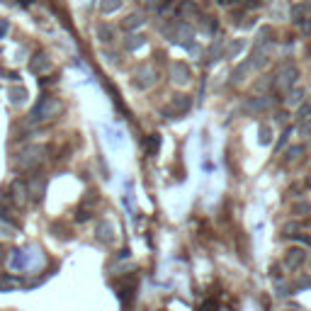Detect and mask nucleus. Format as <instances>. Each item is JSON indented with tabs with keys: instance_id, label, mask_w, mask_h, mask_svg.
I'll return each instance as SVG.
<instances>
[{
	"instance_id": "f257e3e1",
	"label": "nucleus",
	"mask_w": 311,
	"mask_h": 311,
	"mask_svg": "<svg viewBox=\"0 0 311 311\" xmlns=\"http://www.w3.org/2000/svg\"><path fill=\"white\" fill-rule=\"evenodd\" d=\"M61 100L58 97H42L39 100V105L32 110V114H29V119L32 122H42V119H51V117H56L58 112H61Z\"/></svg>"
},
{
	"instance_id": "f03ea898",
	"label": "nucleus",
	"mask_w": 311,
	"mask_h": 311,
	"mask_svg": "<svg viewBox=\"0 0 311 311\" xmlns=\"http://www.w3.org/2000/svg\"><path fill=\"white\" fill-rule=\"evenodd\" d=\"M42 153H44V146H29V148H25L22 153H20V158H17V166L20 168H34L39 161H42Z\"/></svg>"
},
{
	"instance_id": "7ed1b4c3",
	"label": "nucleus",
	"mask_w": 311,
	"mask_h": 311,
	"mask_svg": "<svg viewBox=\"0 0 311 311\" xmlns=\"http://www.w3.org/2000/svg\"><path fill=\"white\" fill-rule=\"evenodd\" d=\"M297 78H299V71L294 66H282L277 78H275V88L277 90H292V85L297 83Z\"/></svg>"
},
{
	"instance_id": "20e7f679",
	"label": "nucleus",
	"mask_w": 311,
	"mask_h": 311,
	"mask_svg": "<svg viewBox=\"0 0 311 311\" xmlns=\"http://www.w3.org/2000/svg\"><path fill=\"white\" fill-rule=\"evenodd\" d=\"M304 263H307V251H304V248H299V246H292V248L284 253V267H287V270H292V272H294V270H299Z\"/></svg>"
},
{
	"instance_id": "39448f33",
	"label": "nucleus",
	"mask_w": 311,
	"mask_h": 311,
	"mask_svg": "<svg viewBox=\"0 0 311 311\" xmlns=\"http://www.w3.org/2000/svg\"><path fill=\"white\" fill-rule=\"evenodd\" d=\"M156 81H158V76H156V71H153L151 66H141V68L134 73V85H136L139 90H148Z\"/></svg>"
},
{
	"instance_id": "423d86ee",
	"label": "nucleus",
	"mask_w": 311,
	"mask_h": 311,
	"mask_svg": "<svg viewBox=\"0 0 311 311\" xmlns=\"http://www.w3.org/2000/svg\"><path fill=\"white\" fill-rule=\"evenodd\" d=\"M51 68V61L46 54H37V56L29 61V71L34 73V76H42V73H46Z\"/></svg>"
},
{
	"instance_id": "0eeeda50",
	"label": "nucleus",
	"mask_w": 311,
	"mask_h": 311,
	"mask_svg": "<svg viewBox=\"0 0 311 311\" xmlns=\"http://www.w3.org/2000/svg\"><path fill=\"white\" fill-rule=\"evenodd\" d=\"M170 73H173V81H178V83H187L190 78H192V71H190V66L187 63H173V68H170Z\"/></svg>"
},
{
	"instance_id": "6e6552de",
	"label": "nucleus",
	"mask_w": 311,
	"mask_h": 311,
	"mask_svg": "<svg viewBox=\"0 0 311 311\" xmlns=\"http://www.w3.org/2000/svg\"><path fill=\"white\" fill-rule=\"evenodd\" d=\"M190 107H192V100H190L187 95H175L173 102H170V110L175 114H185Z\"/></svg>"
},
{
	"instance_id": "1a4fd4ad",
	"label": "nucleus",
	"mask_w": 311,
	"mask_h": 311,
	"mask_svg": "<svg viewBox=\"0 0 311 311\" xmlns=\"http://www.w3.org/2000/svg\"><path fill=\"white\" fill-rule=\"evenodd\" d=\"M95 233H97V238H100L102 243H112L114 241V226L110 222H100L97 228H95Z\"/></svg>"
},
{
	"instance_id": "9d476101",
	"label": "nucleus",
	"mask_w": 311,
	"mask_h": 311,
	"mask_svg": "<svg viewBox=\"0 0 311 311\" xmlns=\"http://www.w3.org/2000/svg\"><path fill=\"white\" fill-rule=\"evenodd\" d=\"M302 102H304V88H294V90H289V95H287V105L297 107V105H302Z\"/></svg>"
},
{
	"instance_id": "9b49d317",
	"label": "nucleus",
	"mask_w": 311,
	"mask_h": 311,
	"mask_svg": "<svg viewBox=\"0 0 311 311\" xmlns=\"http://www.w3.org/2000/svg\"><path fill=\"white\" fill-rule=\"evenodd\" d=\"M119 7H122V0H100V12L102 15H112Z\"/></svg>"
},
{
	"instance_id": "f8f14e48",
	"label": "nucleus",
	"mask_w": 311,
	"mask_h": 311,
	"mask_svg": "<svg viewBox=\"0 0 311 311\" xmlns=\"http://www.w3.org/2000/svg\"><path fill=\"white\" fill-rule=\"evenodd\" d=\"M253 68V61H246V63H241L236 71H233V81L236 83H241V81H246V73Z\"/></svg>"
},
{
	"instance_id": "ddd939ff",
	"label": "nucleus",
	"mask_w": 311,
	"mask_h": 311,
	"mask_svg": "<svg viewBox=\"0 0 311 311\" xmlns=\"http://www.w3.org/2000/svg\"><path fill=\"white\" fill-rule=\"evenodd\" d=\"M27 192L32 195V199H42V192H44V182L42 180H32L27 185Z\"/></svg>"
},
{
	"instance_id": "4468645a",
	"label": "nucleus",
	"mask_w": 311,
	"mask_h": 311,
	"mask_svg": "<svg viewBox=\"0 0 311 311\" xmlns=\"http://www.w3.org/2000/svg\"><path fill=\"white\" fill-rule=\"evenodd\" d=\"M158 146H161V136H158V134H151V136L146 139V153H148V156H156Z\"/></svg>"
},
{
	"instance_id": "2eb2a0df",
	"label": "nucleus",
	"mask_w": 311,
	"mask_h": 311,
	"mask_svg": "<svg viewBox=\"0 0 311 311\" xmlns=\"http://www.w3.org/2000/svg\"><path fill=\"white\" fill-rule=\"evenodd\" d=\"M304 15H307V7H304V5H294V7H292V22H294V25H302V22H304Z\"/></svg>"
},
{
	"instance_id": "dca6fc26",
	"label": "nucleus",
	"mask_w": 311,
	"mask_h": 311,
	"mask_svg": "<svg viewBox=\"0 0 311 311\" xmlns=\"http://www.w3.org/2000/svg\"><path fill=\"white\" fill-rule=\"evenodd\" d=\"M302 153H304V146H292L289 151H287V163H294V161H299L302 158Z\"/></svg>"
},
{
	"instance_id": "f3484780",
	"label": "nucleus",
	"mask_w": 311,
	"mask_h": 311,
	"mask_svg": "<svg viewBox=\"0 0 311 311\" xmlns=\"http://www.w3.org/2000/svg\"><path fill=\"white\" fill-rule=\"evenodd\" d=\"M25 97H27V90H25V88H12V90H10V100H12L15 105H20Z\"/></svg>"
},
{
	"instance_id": "a211bd4d",
	"label": "nucleus",
	"mask_w": 311,
	"mask_h": 311,
	"mask_svg": "<svg viewBox=\"0 0 311 311\" xmlns=\"http://www.w3.org/2000/svg\"><path fill=\"white\" fill-rule=\"evenodd\" d=\"M292 214H311V204L309 202H294L292 204Z\"/></svg>"
},
{
	"instance_id": "6ab92c4d",
	"label": "nucleus",
	"mask_w": 311,
	"mask_h": 311,
	"mask_svg": "<svg viewBox=\"0 0 311 311\" xmlns=\"http://www.w3.org/2000/svg\"><path fill=\"white\" fill-rule=\"evenodd\" d=\"M241 49H243V39H238V42H233V44H231V46H228L226 56H228V58L238 56V54H241Z\"/></svg>"
},
{
	"instance_id": "aec40b11",
	"label": "nucleus",
	"mask_w": 311,
	"mask_h": 311,
	"mask_svg": "<svg viewBox=\"0 0 311 311\" xmlns=\"http://www.w3.org/2000/svg\"><path fill=\"white\" fill-rule=\"evenodd\" d=\"M246 107H248V110H253V112H260V110L265 107V100H258V97H253V100H248V102H246Z\"/></svg>"
},
{
	"instance_id": "412c9836",
	"label": "nucleus",
	"mask_w": 311,
	"mask_h": 311,
	"mask_svg": "<svg viewBox=\"0 0 311 311\" xmlns=\"http://www.w3.org/2000/svg\"><path fill=\"white\" fill-rule=\"evenodd\" d=\"M139 25H143V20H141V17H134V15H132V17H127V22H124L122 27H124V29H134V27H139Z\"/></svg>"
},
{
	"instance_id": "4be33fe9",
	"label": "nucleus",
	"mask_w": 311,
	"mask_h": 311,
	"mask_svg": "<svg viewBox=\"0 0 311 311\" xmlns=\"http://www.w3.org/2000/svg\"><path fill=\"white\" fill-rule=\"evenodd\" d=\"M97 34L102 37V42H112V29L110 27H97Z\"/></svg>"
},
{
	"instance_id": "5701e85b",
	"label": "nucleus",
	"mask_w": 311,
	"mask_h": 311,
	"mask_svg": "<svg viewBox=\"0 0 311 311\" xmlns=\"http://www.w3.org/2000/svg\"><path fill=\"white\" fill-rule=\"evenodd\" d=\"M260 141L263 143L270 141V129H267V127H260Z\"/></svg>"
},
{
	"instance_id": "b1692460",
	"label": "nucleus",
	"mask_w": 311,
	"mask_h": 311,
	"mask_svg": "<svg viewBox=\"0 0 311 311\" xmlns=\"http://www.w3.org/2000/svg\"><path fill=\"white\" fill-rule=\"evenodd\" d=\"M76 219H78V222H85V219H90V214H88V212H78Z\"/></svg>"
},
{
	"instance_id": "393cba45",
	"label": "nucleus",
	"mask_w": 311,
	"mask_h": 311,
	"mask_svg": "<svg viewBox=\"0 0 311 311\" xmlns=\"http://www.w3.org/2000/svg\"><path fill=\"white\" fill-rule=\"evenodd\" d=\"M2 258H5V253H2V246H0V260H2Z\"/></svg>"
},
{
	"instance_id": "a878e982",
	"label": "nucleus",
	"mask_w": 311,
	"mask_h": 311,
	"mask_svg": "<svg viewBox=\"0 0 311 311\" xmlns=\"http://www.w3.org/2000/svg\"><path fill=\"white\" fill-rule=\"evenodd\" d=\"M231 2H243V0H231Z\"/></svg>"
},
{
	"instance_id": "bb28decb",
	"label": "nucleus",
	"mask_w": 311,
	"mask_h": 311,
	"mask_svg": "<svg viewBox=\"0 0 311 311\" xmlns=\"http://www.w3.org/2000/svg\"><path fill=\"white\" fill-rule=\"evenodd\" d=\"M217 2H226V0H217Z\"/></svg>"
},
{
	"instance_id": "cd10ccee",
	"label": "nucleus",
	"mask_w": 311,
	"mask_h": 311,
	"mask_svg": "<svg viewBox=\"0 0 311 311\" xmlns=\"http://www.w3.org/2000/svg\"><path fill=\"white\" fill-rule=\"evenodd\" d=\"M260 2H267V0H260Z\"/></svg>"
}]
</instances>
